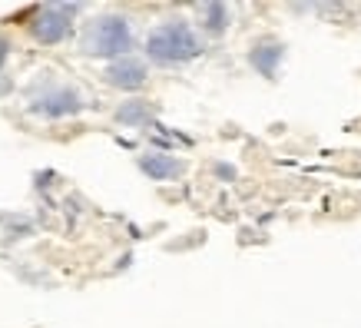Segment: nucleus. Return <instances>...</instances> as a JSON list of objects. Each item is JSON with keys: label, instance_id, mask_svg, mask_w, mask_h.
<instances>
[{"label": "nucleus", "instance_id": "obj_1", "mask_svg": "<svg viewBox=\"0 0 361 328\" xmlns=\"http://www.w3.org/2000/svg\"><path fill=\"white\" fill-rule=\"evenodd\" d=\"M199 54H202V40L186 20H166L146 37V56L153 63L176 66L186 63V60H196Z\"/></svg>", "mask_w": 361, "mask_h": 328}, {"label": "nucleus", "instance_id": "obj_2", "mask_svg": "<svg viewBox=\"0 0 361 328\" xmlns=\"http://www.w3.org/2000/svg\"><path fill=\"white\" fill-rule=\"evenodd\" d=\"M80 50L87 56H110V60L130 56L133 50L130 20L120 17V13H103L97 20H90L83 27V33H80Z\"/></svg>", "mask_w": 361, "mask_h": 328}, {"label": "nucleus", "instance_id": "obj_3", "mask_svg": "<svg viewBox=\"0 0 361 328\" xmlns=\"http://www.w3.org/2000/svg\"><path fill=\"white\" fill-rule=\"evenodd\" d=\"M77 11H80L77 4H47V7H40L33 13L30 33L47 47L60 44V40H66V33L73 27V13Z\"/></svg>", "mask_w": 361, "mask_h": 328}, {"label": "nucleus", "instance_id": "obj_4", "mask_svg": "<svg viewBox=\"0 0 361 328\" xmlns=\"http://www.w3.org/2000/svg\"><path fill=\"white\" fill-rule=\"evenodd\" d=\"M30 109L33 113H44V116H73V113L83 109V99H80L77 90L54 87V90H47V93H40V97H33Z\"/></svg>", "mask_w": 361, "mask_h": 328}, {"label": "nucleus", "instance_id": "obj_5", "mask_svg": "<svg viewBox=\"0 0 361 328\" xmlns=\"http://www.w3.org/2000/svg\"><path fill=\"white\" fill-rule=\"evenodd\" d=\"M103 80L116 90H140V87H146L149 70H146V63L136 60V56H120V60H113V63L103 70Z\"/></svg>", "mask_w": 361, "mask_h": 328}, {"label": "nucleus", "instance_id": "obj_6", "mask_svg": "<svg viewBox=\"0 0 361 328\" xmlns=\"http://www.w3.org/2000/svg\"><path fill=\"white\" fill-rule=\"evenodd\" d=\"M140 169L149 176V179H159V183H166V179L183 176V169H186V166L179 163L176 156H169V153H146L140 159Z\"/></svg>", "mask_w": 361, "mask_h": 328}, {"label": "nucleus", "instance_id": "obj_7", "mask_svg": "<svg viewBox=\"0 0 361 328\" xmlns=\"http://www.w3.org/2000/svg\"><path fill=\"white\" fill-rule=\"evenodd\" d=\"M282 56H285L282 44H262V47H255V50H252L249 60H252V66H255L262 77H275V73H279V66H282Z\"/></svg>", "mask_w": 361, "mask_h": 328}, {"label": "nucleus", "instance_id": "obj_8", "mask_svg": "<svg viewBox=\"0 0 361 328\" xmlns=\"http://www.w3.org/2000/svg\"><path fill=\"white\" fill-rule=\"evenodd\" d=\"M153 116H156V107L149 99H130L116 113V120L126 123V126H146V123H153Z\"/></svg>", "mask_w": 361, "mask_h": 328}, {"label": "nucleus", "instance_id": "obj_9", "mask_svg": "<svg viewBox=\"0 0 361 328\" xmlns=\"http://www.w3.org/2000/svg\"><path fill=\"white\" fill-rule=\"evenodd\" d=\"M199 17H202V27L209 33H226V27H229V7L226 4H202Z\"/></svg>", "mask_w": 361, "mask_h": 328}, {"label": "nucleus", "instance_id": "obj_10", "mask_svg": "<svg viewBox=\"0 0 361 328\" xmlns=\"http://www.w3.org/2000/svg\"><path fill=\"white\" fill-rule=\"evenodd\" d=\"M7 56H11V44H7V40L0 37V66L7 63Z\"/></svg>", "mask_w": 361, "mask_h": 328}]
</instances>
